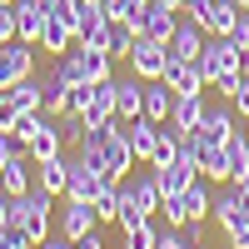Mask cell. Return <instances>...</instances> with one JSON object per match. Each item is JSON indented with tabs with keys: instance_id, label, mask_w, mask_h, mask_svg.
<instances>
[{
	"instance_id": "obj_1",
	"label": "cell",
	"mask_w": 249,
	"mask_h": 249,
	"mask_svg": "<svg viewBox=\"0 0 249 249\" xmlns=\"http://www.w3.org/2000/svg\"><path fill=\"white\" fill-rule=\"evenodd\" d=\"M55 75L65 80V85H85V80H115V60L110 50H100V45H75L65 55H55Z\"/></svg>"
},
{
	"instance_id": "obj_2",
	"label": "cell",
	"mask_w": 249,
	"mask_h": 249,
	"mask_svg": "<svg viewBox=\"0 0 249 249\" xmlns=\"http://www.w3.org/2000/svg\"><path fill=\"white\" fill-rule=\"evenodd\" d=\"M10 224H15V230H25L30 244L50 239V224H55V195L40 190V184H30V190L10 204Z\"/></svg>"
},
{
	"instance_id": "obj_3",
	"label": "cell",
	"mask_w": 249,
	"mask_h": 249,
	"mask_svg": "<svg viewBox=\"0 0 249 249\" xmlns=\"http://www.w3.org/2000/svg\"><path fill=\"white\" fill-rule=\"evenodd\" d=\"M210 219H219L224 239H230L234 249H244V244H249V204L239 199V190H234V184L214 195V210H210Z\"/></svg>"
},
{
	"instance_id": "obj_4",
	"label": "cell",
	"mask_w": 249,
	"mask_h": 249,
	"mask_svg": "<svg viewBox=\"0 0 249 249\" xmlns=\"http://www.w3.org/2000/svg\"><path fill=\"white\" fill-rule=\"evenodd\" d=\"M160 210H164V219H170V224H190V219H210V210H214V190H210V179H195L190 184V190H184V195H175V199H164L160 204Z\"/></svg>"
},
{
	"instance_id": "obj_5",
	"label": "cell",
	"mask_w": 249,
	"mask_h": 249,
	"mask_svg": "<svg viewBox=\"0 0 249 249\" xmlns=\"http://www.w3.org/2000/svg\"><path fill=\"white\" fill-rule=\"evenodd\" d=\"M195 65L204 70V80H219V75H244V50L234 45L230 35H210Z\"/></svg>"
},
{
	"instance_id": "obj_6",
	"label": "cell",
	"mask_w": 249,
	"mask_h": 249,
	"mask_svg": "<svg viewBox=\"0 0 249 249\" xmlns=\"http://www.w3.org/2000/svg\"><path fill=\"white\" fill-rule=\"evenodd\" d=\"M124 65H130V75H140V80H164V65H170V55H164V40L140 35V40H135V50L124 55Z\"/></svg>"
},
{
	"instance_id": "obj_7",
	"label": "cell",
	"mask_w": 249,
	"mask_h": 249,
	"mask_svg": "<svg viewBox=\"0 0 249 249\" xmlns=\"http://www.w3.org/2000/svg\"><path fill=\"white\" fill-rule=\"evenodd\" d=\"M25 75H35V45H25V40H5L0 45V90H10L15 80H25Z\"/></svg>"
},
{
	"instance_id": "obj_8",
	"label": "cell",
	"mask_w": 249,
	"mask_h": 249,
	"mask_svg": "<svg viewBox=\"0 0 249 249\" xmlns=\"http://www.w3.org/2000/svg\"><path fill=\"white\" fill-rule=\"evenodd\" d=\"M130 25L140 30V35H150V40H164L170 45V35H175V25H179V15L164 5V0H144L140 5V15L130 20Z\"/></svg>"
},
{
	"instance_id": "obj_9",
	"label": "cell",
	"mask_w": 249,
	"mask_h": 249,
	"mask_svg": "<svg viewBox=\"0 0 249 249\" xmlns=\"http://www.w3.org/2000/svg\"><path fill=\"white\" fill-rule=\"evenodd\" d=\"M184 15H195L199 25H204V35H230V25H234V15H239V5L234 0H195Z\"/></svg>"
},
{
	"instance_id": "obj_10",
	"label": "cell",
	"mask_w": 249,
	"mask_h": 249,
	"mask_svg": "<svg viewBox=\"0 0 249 249\" xmlns=\"http://www.w3.org/2000/svg\"><path fill=\"white\" fill-rule=\"evenodd\" d=\"M105 35H110V15H105V5L80 0V10H75V40H80V45H100V50H105Z\"/></svg>"
},
{
	"instance_id": "obj_11",
	"label": "cell",
	"mask_w": 249,
	"mask_h": 249,
	"mask_svg": "<svg viewBox=\"0 0 249 249\" xmlns=\"http://www.w3.org/2000/svg\"><path fill=\"white\" fill-rule=\"evenodd\" d=\"M90 230H100L95 204H85V199H70V195H65V204H60V234H65V239H85Z\"/></svg>"
},
{
	"instance_id": "obj_12",
	"label": "cell",
	"mask_w": 249,
	"mask_h": 249,
	"mask_svg": "<svg viewBox=\"0 0 249 249\" xmlns=\"http://www.w3.org/2000/svg\"><path fill=\"white\" fill-rule=\"evenodd\" d=\"M184 140H190V150H195V164H199V175H204V179H224V144L204 140L199 130H184ZM224 184H230V179H224Z\"/></svg>"
},
{
	"instance_id": "obj_13",
	"label": "cell",
	"mask_w": 249,
	"mask_h": 249,
	"mask_svg": "<svg viewBox=\"0 0 249 249\" xmlns=\"http://www.w3.org/2000/svg\"><path fill=\"white\" fill-rule=\"evenodd\" d=\"M164 85H170L175 95H204L210 80H204V70L195 65V60H170V65H164Z\"/></svg>"
},
{
	"instance_id": "obj_14",
	"label": "cell",
	"mask_w": 249,
	"mask_h": 249,
	"mask_svg": "<svg viewBox=\"0 0 249 249\" xmlns=\"http://www.w3.org/2000/svg\"><path fill=\"white\" fill-rule=\"evenodd\" d=\"M124 184H130V195L144 204V214H155L160 204H164V195H160V170H155V164H140V170H130V175H124Z\"/></svg>"
},
{
	"instance_id": "obj_15",
	"label": "cell",
	"mask_w": 249,
	"mask_h": 249,
	"mask_svg": "<svg viewBox=\"0 0 249 249\" xmlns=\"http://www.w3.org/2000/svg\"><path fill=\"white\" fill-rule=\"evenodd\" d=\"M15 35L25 45H40V30H45V0H15Z\"/></svg>"
},
{
	"instance_id": "obj_16",
	"label": "cell",
	"mask_w": 249,
	"mask_h": 249,
	"mask_svg": "<svg viewBox=\"0 0 249 249\" xmlns=\"http://www.w3.org/2000/svg\"><path fill=\"white\" fill-rule=\"evenodd\" d=\"M124 124V140H130V150H135V160L144 164L155 155V135H160V120H150V115H135V120H120Z\"/></svg>"
},
{
	"instance_id": "obj_17",
	"label": "cell",
	"mask_w": 249,
	"mask_h": 249,
	"mask_svg": "<svg viewBox=\"0 0 249 249\" xmlns=\"http://www.w3.org/2000/svg\"><path fill=\"white\" fill-rule=\"evenodd\" d=\"M75 45V25L65 15H55V10H45V30H40V45L35 50H50V55H65Z\"/></svg>"
},
{
	"instance_id": "obj_18",
	"label": "cell",
	"mask_w": 249,
	"mask_h": 249,
	"mask_svg": "<svg viewBox=\"0 0 249 249\" xmlns=\"http://www.w3.org/2000/svg\"><path fill=\"white\" fill-rule=\"evenodd\" d=\"M170 105H175V90L164 85V80H144V90H140V115H150V120H170Z\"/></svg>"
},
{
	"instance_id": "obj_19",
	"label": "cell",
	"mask_w": 249,
	"mask_h": 249,
	"mask_svg": "<svg viewBox=\"0 0 249 249\" xmlns=\"http://www.w3.org/2000/svg\"><path fill=\"white\" fill-rule=\"evenodd\" d=\"M35 184H40V190H50L55 199L65 195V184H70V150L55 155V160H45V164H35Z\"/></svg>"
},
{
	"instance_id": "obj_20",
	"label": "cell",
	"mask_w": 249,
	"mask_h": 249,
	"mask_svg": "<svg viewBox=\"0 0 249 249\" xmlns=\"http://www.w3.org/2000/svg\"><path fill=\"white\" fill-rule=\"evenodd\" d=\"M80 120H85V124L115 120V80H95V95H90V105L80 110Z\"/></svg>"
},
{
	"instance_id": "obj_21",
	"label": "cell",
	"mask_w": 249,
	"mask_h": 249,
	"mask_svg": "<svg viewBox=\"0 0 249 249\" xmlns=\"http://www.w3.org/2000/svg\"><path fill=\"white\" fill-rule=\"evenodd\" d=\"M199 120H204V95H175V105H170V124L184 135V130H199Z\"/></svg>"
},
{
	"instance_id": "obj_22",
	"label": "cell",
	"mask_w": 249,
	"mask_h": 249,
	"mask_svg": "<svg viewBox=\"0 0 249 249\" xmlns=\"http://www.w3.org/2000/svg\"><path fill=\"white\" fill-rule=\"evenodd\" d=\"M25 160H30V155H15V160L5 164V170H0V195L20 199V195H25L30 184H35V175H30V164H25Z\"/></svg>"
},
{
	"instance_id": "obj_23",
	"label": "cell",
	"mask_w": 249,
	"mask_h": 249,
	"mask_svg": "<svg viewBox=\"0 0 249 249\" xmlns=\"http://www.w3.org/2000/svg\"><path fill=\"white\" fill-rule=\"evenodd\" d=\"M140 90H144L140 75L115 80V120H135V115H140Z\"/></svg>"
},
{
	"instance_id": "obj_24",
	"label": "cell",
	"mask_w": 249,
	"mask_h": 249,
	"mask_svg": "<svg viewBox=\"0 0 249 249\" xmlns=\"http://www.w3.org/2000/svg\"><path fill=\"white\" fill-rule=\"evenodd\" d=\"M239 175H249V135H230V140H224V179H239Z\"/></svg>"
},
{
	"instance_id": "obj_25",
	"label": "cell",
	"mask_w": 249,
	"mask_h": 249,
	"mask_svg": "<svg viewBox=\"0 0 249 249\" xmlns=\"http://www.w3.org/2000/svg\"><path fill=\"white\" fill-rule=\"evenodd\" d=\"M25 155H30L35 164H45V160H55V155H65V140H60V124H55V120H50L45 130H40V135L25 144Z\"/></svg>"
},
{
	"instance_id": "obj_26",
	"label": "cell",
	"mask_w": 249,
	"mask_h": 249,
	"mask_svg": "<svg viewBox=\"0 0 249 249\" xmlns=\"http://www.w3.org/2000/svg\"><path fill=\"white\" fill-rule=\"evenodd\" d=\"M199 135L204 140H214V144H224L234 135V115L224 110V105H204V120H199Z\"/></svg>"
},
{
	"instance_id": "obj_27",
	"label": "cell",
	"mask_w": 249,
	"mask_h": 249,
	"mask_svg": "<svg viewBox=\"0 0 249 249\" xmlns=\"http://www.w3.org/2000/svg\"><path fill=\"white\" fill-rule=\"evenodd\" d=\"M135 40H140V30L130 25V20H110V35H105V50H110V60H124L135 50Z\"/></svg>"
},
{
	"instance_id": "obj_28",
	"label": "cell",
	"mask_w": 249,
	"mask_h": 249,
	"mask_svg": "<svg viewBox=\"0 0 249 249\" xmlns=\"http://www.w3.org/2000/svg\"><path fill=\"white\" fill-rule=\"evenodd\" d=\"M40 110H45L50 120H60V115L70 110V85H65V80H60L55 70L45 75V105H40Z\"/></svg>"
},
{
	"instance_id": "obj_29",
	"label": "cell",
	"mask_w": 249,
	"mask_h": 249,
	"mask_svg": "<svg viewBox=\"0 0 249 249\" xmlns=\"http://www.w3.org/2000/svg\"><path fill=\"white\" fill-rule=\"evenodd\" d=\"M45 124H50V115H45V110H25V115L15 120V130H10V135H15L20 144H30L40 130H45Z\"/></svg>"
},
{
	"instance_id": "obj_30",
	"label": "cell",
	"mask_w": 249,
	"mask_h": 249,
	"mask_svg": "<svg viewBox=\"0 0 249 249\" xmlns=\"http://www.w3.org/2000/svg\"><path fill=\"white\" fill-rule=\"evenodd\" d=\"M115 214H120V179H110L105 190L95 195V219H100V224H110Z\"/></svg>"
},
{
	"instance_id": "obj_31",
	"label": "cell",
	"mask_w": 249,
	"mask_h": 249,
	"mask_svg": "<svg viewBox=\"0 0 249 249\" xmlns=\"http://www.w3.org/2000/svg\"><path fill=\"white\" fill-rule=\"evenodd\" d=\"M155 244H160V230H155L150 219L135 224V230H124V249H155Z\"/></svg>"
},
{
	"instance_id": "obj_32",
	"label": "cell",
	"mask_w": 249,
	"mask_h": 249,
	"mask_svg": "<svg viewBox=\"0 0 249 249\" xmlns=\"http://www.w3.org/2000/svg\"><path fill=\"white\" fill-rule=\"evenodd\" d=\"M140 5H144V0H105V15L110 20H135Z\"/></svg>"
},
{
	"instance_id": "obj_33",
	"label": "cell",
	"mask_w": 249,
	"mask_h": 249,
	"mask_svg": "<svg viewBox=\"0 0 249 249\" xmlns=\"http://www.w3.org/2000/svg\"><path fill=\"white\" fill-rule=\"evenodd\" d=\"M0 249H35L25 230H15V224H0Z\"/></svg>"
},
{
	"instance_id": "obj_34",
	"label": "cell",
	"mask_w": 249,
	"mask_h": 249,
	"mask_svg": "<svg viewBox=\"0 0 249 249\" xmlns=\"http://www.w3.org/2000/svg\"><path fill=\"white\" fill-rule=\"evenodd\" d=\"M15 155H25V144H20L10 130H0V170H5V164H10Z\"/></svg>"
},
{
	"instance_id": "obj_35",
	"label": "cell",
	"mask_w": 249,
	"mask_h": 249,
	"mask_svg": "<svg viewBox=\"0 0 249 249\" xmlns=\"http://www.w3.org/2000/svg\"><path fill=\"white\" fill-rule=\"evenodd\" d=\"M230 40H234V45L249 55V10H239V15H234V25H230Z\"/></svg>"
},
{
	"instance_id": "obj_36",
	"label": "cell",
	"mask_w": 249,
	"mask_h": 249,
	"mask_svg": "<svg viewBox=\"0 0 249 249\" xmlns=\"http://www.w3.org/2000/svg\"><path fill=\"white\" fill-rule=\"evenodd\" d=\"M15 120H20V105L10 100V90H0V130H15Z\"/></svg>"
},
{
	"instance_id": "obj_37",
	"label": "cell",
	"mask_w": 249,
	"mask_h": 249,
	"mask_svg": "<svg viewBox=\"0 0 249 249\" xmlns=\"http://www.w3.org/2000/svg\"><path fill=\"white\" fill-rule=\"evenodd\" d=\"M155 249H190V239H184L179 224H170V230H160V244Z\"/></svg>"
},
{
	"instance_id": "obj_38",
	"label": "cell",
	"mask_w": 249,
	"mask_h": 249,
	"mask_svg": "<svg viewBox=\"0 0 249 249\" xmlns=\"http://www.w3.org/2000/svg\"><path fill=\"white\" fill-rule=\"evenodd\" d=\"M90 95H95V80H85V85H70V110L80 115V110L90 105Z\"/></svg>"
},
{
	"instance_id": "obj_39",
	"label": "cell",
	"mask_w": 249,
	"mask_h": 249,
	"mask_svg": "<svg viewBox=\"0 0 249 249\" xmlns=\"http://www.w3.org/2000/svg\"><path fill=\"white\" fill-rule=\"evenodd\" d=\"M239 80H244V75H219V80H210V85L219 90V100H234V90H239Z\"/></svg>"
},
{
	"instance_id": "obj_40",
	"label": "cell",
	"mask_w": 249,
	"mask_h": 249,
	"mask_svg": "<svg viewBox=\"0 0 249 249\" xmlns=\"http://www.w3.org/2000/svg\"><path fill=\"white\" fill-rule=\"evenodd\" d=\"M5 40H15V10L0 5V45H5Z\"/></svg>"
},
{
	"instance_id": "obj_41",
	"label": "cell",
	"mask_w": 249,
	"mask_h": 249,
	"mask_svg": "<svg viewBox=\"0 0 249 249\" xmlns=\"http://www.w3.org/2000/svg\"><path fill=\"white\" fill-rule=\"evenodd\" d=\"M230 105H234V110H239V115L249 120V75L239 80V90H234V100H230Z\"/></svg>"
},
{
	"instance_id": "obj_42",
	"label": "cell",
	"mask_w": 249,
	"mask_h": 249,
	"mask_svg": "<svg viewBox=\"0 0 249 249\" xmlns=\"http://www.w3.org/2000/svg\"><path fill=\"white\" fill-rule=\"evenodd\" d=\"M75 249H105V234H100V230H90L85 239H75Z\"/></svg>"
},
{
	"instance_id": "obj_43",
	"label": "cell",
	"mask_w": 249,
	"mask_h": 249,
	"mask_svg": "<svg viewBox=\"0 0 249 249\" xmlns=\"http://www.w3.org/2000/svg\"><path fill=\"white\" fill-rule=\"evenodd\" d=\"M35 249H75V239H65V234H50V239H40Z\"/></svg>"
},
{
	"instance_id": "obj_44",
	"label": "cell",
	"mask_w": 249,
	"mask_h": 249,
	"mask_svg": "<svg viewBox=\"0 0 249 249\" xmlns=\"http://www.w3.org/2000/svg\"><path fill=\"white\" fill-rule=\"evenodd\" d=\"M10 204H15L10 195H0V224H10Z\"/></svg>"
},
{
	"instance_id": "obj_45",
	"label": "cell",
	"mask_w": 249,
	"mask_h": 249,
	"mask_svg": "<svg viewBox=\"0 0 249 249\" xmlns=\"http://www.w3.org/2000/svg\"><path fill=\"white\" fill-rule=\"evenodd\" d=\"M164 5H170L175 15H184V10H190V5H195V0H164Z\"/></svg>"
},
{
	"instance_id": "obj_46",
	"label": "cell",
	"mask_w": 249,
	"mask_h": 249,
	"mask_svg": "<svg viewBox=\"0 0 249 249\" xmlns=\"http://www.w3.org/2000/svg\"><path fill=\"white\" fill-rule=\"evenodd\" d=\"M234 5H239V10H249V0H234Z\"/></svg>"
},
{
	"instance_id": "obj_47",
	"label": "cell",
	"mask_w": 249,
	"mask_h": 249,
	"mask_svg": "<svg viewBox=\"0 0 249 249\" xmlns=\"http://www.w3.org/2000/svg\"><path fill=\"white\" fill-rule=\"evenodd\" d=\"M190 249H210V244H190Z\"/></svg>"
},
{
	"instance_id": "obj_48",
	"label": "cell",
	"mask_w": 249,
	"mask_h": 249,
	"mask_svg": "<svg viewBox=\"0 0 249 249\" xmlns=\"http://www.w3.org/2000/svg\"><path fill=\"white\" fill-rule=\"evenodd\" d=\"M244 75H249V55H244Z\"/></svg>"
},
{
	"instance_id": "obj_49",
	"label": "cell",
	"mask_w": 249,
	"mask_h": 249,
	"mask_svg": "<svg viewBox=\"0 0 249 249\" xmlns=\"http://www.w3.org/2000/svg\"><path fill=\"white\" fill-rule=\"evenodd\" d=\"M0 5H15V0H0Z\"/></svg>"
},
{
	"instance_id": "obj_50",
	"label": "cell",
	"mask_w": 249,
	"mask_h": 249,
	"mask_svg": "<svg viewBox=\"0 0 249 249\" xmlns=\"http://www.w3.org/2000/svg\"><path fill=\"white\" fill-rule=\"evenodd\" d=\"M230 249H234V244H230Z\"/></svg>"
}]
</instances>
